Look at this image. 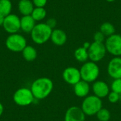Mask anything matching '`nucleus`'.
I'll return each instance as SVG.
<instances>
[{
	"label": "nucleus",
	"instance_id": "obj_1",
	"mask_svg": "<svg viewBox=\"0 0 121 121\" xmlns=\"http://www.w3.org/2000/svg\"><path fill=\"white\" fill-rule=\"evenodd\" d=\"M53 87L52 79L48 77H40L33 82L30 89L35 100H43L52 93Z\"/></svg>",
	"mask_w": 121,
	"mask_h": 121
},
{
	"label": "nucleus",
	"instance_id": "obj_2",
	"mask_svg": "<svg viewBox=\"0 0 121 121\" xmlns=\"http://www.w3.org/2000/svg\"><path fill=\"white\" fill-rule=\"evenodd\" d=\"M52 29H51L45 23H39L35 24L30 32V38L33 43L38 45H43L50 40Z\"/></svg>",
	"mask_w": 121,
	"mask_h": 121
},
{
	"label": "nucleus",
	"instance_id": "obj_3",
	"mask_svg": "<svg viewBox=\"0 0 121 121\" xmlns=\"http://www.w3.org/2000/svg\"><path fill=\"white\" fill-rule=\"evenodd\" d=\"M103 108V103L101 99L95 95L87 96L85 97L82 104V110L86 116H96V113Z\"/></svg>",
	"mask_w": 121,
	"mask_h": 121
},
{
	"label": "nucleus",
	"instance_id": "obj_4",
	"mask_svg": "<svg viewBox=\"0 0 121 121\" xmlns=\"http://www.w3.org/2000/svg\"><path fill=\"white\" fill-rule=\"evenodd\" d=\"M79 70L82 79L89 84L96 82L100 74L99 65L96 62L91 61L84 62Z\"/></svg>",
	"mask_w": 121,
	"mask_h": 121
},
{
	"label": "nucleus",
	"instance_id": "obj_5",
	"mask_svg": "<svg viewBox=\"0 0 121 121\" xmlns=\"http://www.w3.org/2000/svg\"><path fill=\"white\" fill-rule=\"evenodd\" d=\"M35 100L30 88L21 87L18 89L13 95V102L19 106L25 107L31 105Z\"/></svg>",
	"mask_w": 121,
	"mask_h": 121
},
{
	"label": "nucleus",
	"instance_id": "obj_6",
	"mask_svg": "<svg viewBox=\"0 0 121 121\" xmlns=\"http://www.w3.org/2000/svg\"><path fill=\"white\" fill-rule=\"evenodd\" d=\"M6 47L8 50L13 52H21L27 45L26 38L19 33L9 34L5 41Z\"/></svg>",
	"mask_w": 121,
	"mask_h": 121
},
{
	"label": "nucleus",
	"instance_id": "obj_7",
	"mask_svg": "<svg viewBox=\"0 0 121 121\" xmlns=\"http://www.w3.org/2000/svg\"><path fill=\"white\" fill-rule=\"evenodd\" d=\"M107 52L104 43L93 42L90 43L88 48L89 59L94 62H98L101 61L106 56Z\"/></svg>",
	"mask_w": 121,
	"mask_h": 121
},
{
	"label": "nucleus",
	"instance_id": "obj_8",
	"mask_svg": "<svg viewBox=\"0 0 121 121\" xmlns=\"http://www.w3.org/2000/svg\"><path fill=\"white\" fill-rule=\"evenodd\" d=\"M105 46L107 52L114 57H121V35L115 33L105 40Z\"/></svg>",
	"mask_w": 121,
	"mask_h": 121
},
{
	"label": "nucleus",
	"instance_id": "obj_9",
	"mask_svg": "<svg viewBox=\"0 0 121 121\" xmlns=\"http://www.w3.org/2000/svg\"><path fill=\"white\" fill-rule=\"evenodd\" d=\"M2 27L9 34L17 33L21 30V18L13 13L9 14L4 18Z\"/></svg>",
	"mask_w": 121,
	"mask_h": 121
},
{
	"label": "nucleus",
	"instance_id": "obj_10",
	"mask_svg": "<svg viewBox=\"0 0 121 121\" xmlns=\"http://www.w3.org/2000/svg\"><path fill=\"white\" fill-rule=\"evenodd\" d=\"M62 78L67 84L74 86L82 80L80 70L74 67H68L64 69Z\"/></svg>",
	"mask_w": 121,
	"mask_h": 121
},
{
	"label": "nucleus",
	"instance_id": "obj_11",
	"mask_svg": "<svg viewBox=\"0 0 121 121\" xmlns=\"http://www.w3.org/2000/svg\"><path fill=\"white\" fill-rule=\"evenodd\" d=\"M107 72L113 79L121 78V57H114L109 61Z\"/></svg>",
	"mask_w": 121,
	"mask_h": 121
},
{
	"label": "nucleus",
	"instance_id": "obj_12",
	"mask_svg": "<svg viewBox=\"0 0 121 121\" xmlns=\"http://www.w3.org/2000/svg\"><path fill=\"white\" fill-rule=\"evenodd\" d=\"M85 119L86 115L78 106L69 108L65 115V121H85Z\"/></svg>",
	"mask_w": 121,
	"mask_h": 121
},
{
	"label": "nucleus",
	"instance_id": "obj_13",
	"mask_svg": "<svg viewBox=\"0 0 121 121\" xmlns=\"http://www.w3.org/2000/svg\"><path fill=\"white\" fill-rule=\"evenodd\" d=\"M92 90L94 92V95L100 99L107 97L108 94L110 93L109 86L107 83L101 80H96L93 83Z\"/></svg>",
	"mask_w": 121,
	"mask_h": 121
},
{
	"label": "nucleus",
	"instance_id": "obj_14",
	"mask_svg": "<svg viewBox=\"0 0 121 121\" xmlns=\"http://www.w3.org/2000/svg\"><path fill=\"white\" fill-rule=\"evenodd\" d=\"M50 40L57 46H62L67 40V35L63 30L55 28L52 31Z\"/></svg>",
	"mask_w": 121,
	"mask_h": 121
},
{
	"label": "nucleus",
	"instance_id": "obj_15",
	"mask_svg": "<svg viewBox=\"0 0 121 121\" xmlns=\"http://www.w3.org/2000/svg\"><path fill=\"white\" fill-rule=\"evenodd\" d=\"M74 93L79 98H85L89 96L90 91V85L89 83L80 80L78 83L74 84Z\"/></svg>",
	"mask_w": 121,
	"mask_h": 121
},
{
	"label": "nucleus",
	"instance_id": "obj_16",
	"mask_svg": "<svg viewBox=\"0 0 121 121\" xmlns=\"http://www.w3.org/2000/svg\"><path fill=\"white\" fill-rule=\"evenodd\" d=\"M35 26V21L30 15L23 16L21 18V30L26 33H30Z\"/></svg>",
	"mask_w": 121,
	"mask_h": 121
},
{
	"label": "nucleus",
	"instance_id": "obj_17",
	"mask_svg": "<svg viewBox=\"0 0 121 121\" xmlns=\"http://www.w3.org/2000/svg\"><path fill=\"white\" fill-rule=\"evenodd\" d=\"M34 8L32 0H20L18 3V9L22 16L30 15Z\"/></svg>",
	"mask_w": 121,
	"mask_h": 121
},
{
	"label": "nucleus",
	"instance_id": "obj_18",
	"mask_svg": "<svg viewBox=\"0 0 121 121\" xmlns=\"http://www.w3.org/2000/svg\"><path fill=\"white\" fill-rule=\"evenodd\" d=\"M21 52L23 59L27 62L34 61L38 56V52L36 49L32 45H27Z\"/></svg>",
	"mask_w": 121,
	"mask_h": 121
},
{
	"label": "nucleus",
	"instance_id": "obj_19",
	"mask_svg": "<svg viewBox=\"0 0 121 121\" xmlns=\"http://www.w3.org/2000/svg\"><path fill=\"white\" fill-rule=\"evenodd\" d=\"M74 56L78 62L84 63L87 62V60H89L88 49L84 48V46L79 47L74 50Z\"/></svg>",
	"mask_w": 121,
	"mask_h": 121
},
{
	"label": "nucleus",
	"instance_id": "obj_20",
	"mask_svg": "<svg viewBox=\"0 0 121 121\" xmlns=\"http://www.w3.org/2000/svg\"><path fill=\"white\" fill-rule=\"evenodd\" d=\"M12 3L11 0H0V16L4 17L11 14Z\"/></svg>",
	"mask_w": 121,
	"mask_h": 121
},
{
	"label": "nucleus",
	"instance_id": "obj_21",
	"mask_svg": "<svg viewBox=\"0 0 121 121\" xmlns=\"http://www.w3.org/2000/svg\"><path fill=\"white\" fill-rule=\"evenodd\" d=\"M30 16L36 21H43L47 16V11L44 7H35Z\"/></svg>",
	"mask_w": 121,
	"mask_h": 121
},
{
	"label": "nucleus",
	"instance_id": "obj_22",
	"mask_svg": "<svg viewBox=\"0 0 121 121\" xmlns=\"http://www.w3.org/2000/svg\"><path fill=\"white\" fill-rule=\"evenodd\" d=\"M100 31L106 37H109L116 33V28L111 23L104 22L100 26Z\"/></svg>",
	"mask_w": 121,
	"mask_h": 121
},
{
	"label": "nucleus",
	"instance_id": "obj_23",
	"mask_svg": "<svg viewBox=\"0 0 121 121\" xmlns=\"http://www.w3.org/2000/svg\"><path fill=\"white\" fill-rule=\"evenodd\" d=\"M97 119L99 121H109L111 119L110 111L105 108H102L96 115Z\"/></svg>",
	"mask_w": 121,
	"mask_h": 121
},
{
	"label": "nucleus",
	"instance_id": "obj_24",
	"mask_svg": "<svg viewBox=\"0 0 121 121\" xmlns=\"http://www.w3.org/2000/svg\"><path fill=\"white\" fill-rule=\"evenodd\" d=\"M111 89L112 91L121 94V78L113 79L111 85Z\"/></svg>",
	"mask_w": 121,
	"mask_h": 121
},
{
	"label": "nucleus",
	"instance_id": "obj_25",
	"mask_svg": "<svg viewBox=\"0 0 121 121\" xmlns=\"http://www.w3.org/2000/svg\"><path fill=\"white\" fill-rule=\"evenodd\" d=\"M107 97H108V101L111 104H116L120 101V94L112 91H110Z\"/></svg>",
	"mask_w": 121,
	"mask_h": 121
},
{
	"label": "nucleus",
	"instance_id": "obj_26",
	"mask_svg": "<svg viewBox=\"0 0 121 121\" xmlns=\"http://www.w3.org/2000/svg\"><path fill=\"white\" fill-rule=\"evenodd\" d=\"M106 40V36L99 30L94 33V41L96 43H104Z\"/></svg>",
	"mask_w": 121,
	"mask_h": 121
},
{
	"label": "nucleus",
	"instance_id": "obj_27",
	"mask_svg": "<svg viewBox=\"0 0 121 121\" xmlns=\"http://www.w3.org/2000/svg\"><path fill=\"white\" fill-rule=\"evenodd\" d=\"M45 23L51 28V29H55V27L57 26V21L54 18H50L47 20Z\"/></svg>",
	"mask_w": 121,
	"mask_h": 121
},
{
	"label": "nucleus",
	"instance_id": "obj_28",
	"mask_svg": "<svg viewBox=\"0 0 121 121\" xmlns=\"http://www.w3.org/2000/svg\"><path fill=\"white\" fill-rule=\"evenodd\" d=\"M35 7H45L48 0H32Z\"/></svg>",
	"mask_w": 121,
	"mask_h": 121
},
{
	"label": "nucleus",
	"instance_id": "obj_29",
	"mask_svg": "<svg viewBox=\"0 0 121 121\" xmlns=\"http://www.w3.org/2000/svg\"><path fill=\"white\" fill-rule=\"evenodd\" d=\"M4 107L3 106V104L0 102V117L2 116V114L4 113Z\"/></svg>",
	"mask_w": 121,
	"mask_h": 121
},
{
	"label": "nucleus",
	"instance_id": "obj_30",
	"mask_svg": "<svg viewBox=\"0 0 121 121\" xmlns=\"http://www.w3.org/2000/svg\"><path fill=\"white\" fill-rule=\"evenodd\" d=\"M4 16H0V26H2L3 24H4Z\"/></svg>",
	"mask_w": 121,
	"mask_h": 121
},
{
	"label": "nucleus",
	"instance_id": "obj_31",
	"mask_svg": "<svg viewBox=\"0 0 121 121\" xmlns=\"http://www.w3.org/2000/svg\"><path fill=\"white\" fill-rule=\"evenodd\" d=\"M108 2H110V3H111V2H113V1H115L116 0H106Z\"/></svg>",
	"mask_w": 121,
	"mask_h": 121
},
{
	"label": "nucleus",
	"instance_id": "obj_32",
	"mask_svg": "<svg viewBox=\"0 0 121 121\" xmlns=\"http://www.w3.org/2000/svg\"><path fill=\"white\" fill-rule=\"evenodd\" d=\"M120 101L121 102V94H120Z\"/></svg>",
	"mask_w": 121,
	"mask_h": 121
}]
</instances>
